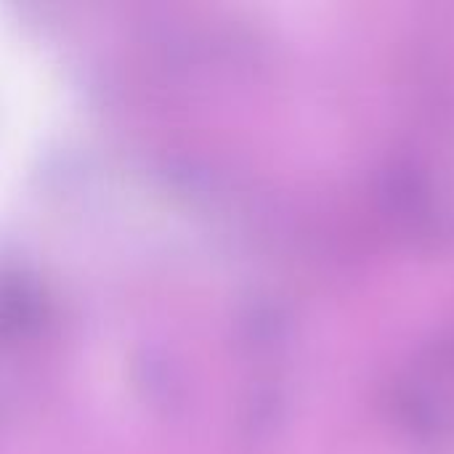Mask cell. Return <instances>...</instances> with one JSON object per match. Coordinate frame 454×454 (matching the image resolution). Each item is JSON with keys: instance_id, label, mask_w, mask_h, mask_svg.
<instances>
[{"instance_id": "6da1fadb", "label": "cell", "mask_w": 454, "mask_h": 454, "mask_svg": "<svg viewBox=\"0 0 454 454\" xmlns=\"http://www.w3.org/2000/svg\"><path fill=\"white\" fill-rule=\"evenodd\" d=\"M43 88L24 37L0 19V194L24 165L40 125Z\"/></svg>"}]
</instances>
